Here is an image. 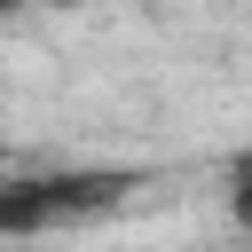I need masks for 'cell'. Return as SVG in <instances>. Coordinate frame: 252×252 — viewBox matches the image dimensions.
<instances>
[{
  "label": "cell",
  "mask_w": 252,
  "mask_h": 252,
  "mask_svg": "<svg viewBox=\"0 0 252 252\" xmlns=\"http://www.w3.org/2000/svg\"><path fill=\"white\" fill-rule=\"evenodd\" d=\"M126 197V173H24L0 181V236H47V228H79L94 213H110Z\"/></svg>",
  "instance_id": "6da1fadb"
},
{
  "label": "cell",
  "mask_w": 252,
  "mask_h": 252,
  "mask_svg": "<svg viewBox=\"0 0 252 252\" xmlns=\"http://www.w3.org/2000/svg\"><path fill=\"white\" fill-rule=\"evenodd\" d=\"M47 8H79V0H47Z\"/></svg>",
  "instance_id": "7a4b0ae2"
}]
</instances>
